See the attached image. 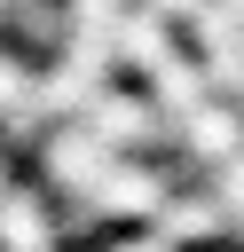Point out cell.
Masks as SVG:
<instances>
[{"label": "cell", "instance_id": "4fadbf2b", "mask_svg": "<svg viewBox=\"0 0 244 252\" xmlns=\"http://www.w3.org/2000/svg\"><path fill=\"white\" fill-rule=\"evenodd\" d=\"M8 8H16V0H8Z\"/></svg>", "mask_w": 244, "mask_h": 252}, {"label": "cell", "instance_id": "7c38bea8", "mask_svg": "<svg viewBox=\"0 0 244 252\" xmlns=\"http://www.w3.org/2000/svg\"><path fill=\"white\" fill-rule=\"evenodd\" d=\"M0 16H8V0H0Z\"/></svg>", "mask_w": 244, "mask_h": 252}, {"label": "cell", "instance_id": "30bf717a", "mask_svg": "<svg viewBox=\"0 0 244 252\" xmlns=\"http://www.w3.org/2000/svg\"><path fill=\"white\" fill-rule=\"evenodd\" d=\"M126 0H63V16H94V24H110Z\"/></svg>", "mask_w": 244, "mask_h": 252}, {"label": "cell", "instance_id": "3957f363", "mask_svg": "<svg viewBox=\"0 0 244 252\" xmlns=\"http://www.w3.org/2000/svg\"><path fill=\"white\" fill-rule=\"evenodd\" d=\"M110 150H165L173 142V126H165V110L150 102V94H126V87H102L87 110H79Z\"/></svg>", "mask_w": 244, "mask_h": 252}, {"label": "cell", "instance_id": "8992f818", "mask_svg": "<svg viewBox=\"0 0 244 252\" xmlns=\"http://www.w3.org/2000/svg\"><path fill=\"white\" fill-rule=\"evenodd\" d=\"M63 244V213L47 205V189L8 181L0 189V252H55Z\"/></svg>", "mask_w": 244, "mask_h": 252}, {"label": "cell", "instance_id": "277c9868", "mask_svg": "<svg viewBox=\"0 0 244 252\" xmlns=\"http://www.w3.org/2000/svg\"><path fill=\"white\" fill-rule=\"evenodd\" d=\"M236 142H244V102H236V94H205L189 118H173V142H165V150H173L181 165H205V173H213Z\"/></svg>", "mask_w": 244, "mask_h": 252}, {"label": "cell", "instance_id": "5b68a950", "mask_svg": "<svg viewBox=\"0 0 244 252\" xmlns=\"http://www.w3.org/2000/svg\"><path fill=\"white\" fill-rule=\"evenodd\" d=\"M150 228L165 236V244H220V236H236V213L213 197V181L205 189H173L157 213H150Z\"/></svg>", "mask_w": 244, "mask_h": 252}, {"label": "cell", "instance_id": "6da1fadb", "mask_svg": "<svg viewBox=\"0 0 244 252\" xmlns=\"http://www.w3.org/2000/svg\"><path fill=\"white\" fill-rule=\"evenodd\" d=\"M165 197H173V173H165V165H150L142 150H134V158L118 150V158L102 165V181H94V189H79L71 228H134V220H150Z\"/></svg>", "mask_w": 244, "mask_h": 252}, {"label": "cell", "instance_id": "52a82bcc", "mask_svg": "<svg viewBox=\"0 0 244 252\" xmlns=\"http://www.w3.org/2000/svg\"><path fill=\"white\" fill-rule=\"evenodd\" d=\"M213 197H220V205H228V213L244 220V142H236V150H228V158L213 165Z\"/></svg>", "mask_w": 244, "mask_h": 252}, {"label": "cell", "instance_id": "8fae6325", "mask_svg": "<svg viewBox=\"0 0 244 252\" xmlns=\"http://www.w3.org/2000/svg\"><path fill=\"white\" fill-rule=\"evenodd\" d=\"M142 8H157V16H173V24H189V16L205 8V0H142Z\"/></svg>", "mask_w": 244, "mask_h": 252}, {"label": "cell", "instance_id": "ba28073f", "mask_svg": "<svg viewBox=\"0 0 244 252\" xmlns=\"http://www.w3.org/2000/svg\"><path fill=\"white\" fill-rule=\"evenodd\" d=\"M31 71H39V63H31L24 47H0V110H8V102L31 87Z\"/></svg>", "mask_w": 244, "mask_h": 252}, {"label": "cell", "instance_id": "7a4b0ae2", "mask_svg": "<svg viewBox=\"0 0 244 252\" xmlns=\"http://www.w3.org/2000/svg\"><path fill=\"white\" fill-rule=\"evenodd\" d=\"M110 158H118V150H110L87 118H55V126L39 134V181H47V189H71V197H79V189L102 181Z\"/></svg>", "mask_w": 244, "mask_h": 252}, {"label": "cell", "instance_id": "9c48e42d", "mask_svg": "<svg viewBox=\"0 0 244 252\" xmlns=\"http://www.w3.org/2000/svg\"><path fill=\"white\" fill-rule=\"evenodd\" d=\"M102 252H181V244H165V236H157L150 220H134V236H110Z\"/></svg>", "mask_w": 244, "mask_h": 252}]
</instances>
